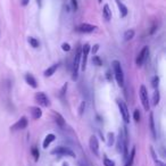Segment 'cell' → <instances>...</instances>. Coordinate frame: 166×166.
<instances>
[{
	"mask_svg": "<svg viewBox=\"0 0 166 166\" xmlns=\"http://www.w3.org/2000/svg\"><path fill=\"white\" fill-rule=\"evenodd\" d=\"M113 68H114V73H115V79L117 81V84L120 87H123L124 85V74H123V70H122L121 63L118 60H114L113 63Z\"/></svg>",
	"mask_w": 166,
	"mask_h": 166,
	"instance_id": "1",
	"label": "cell"
},
{
	"mask_svg": "<svg viewBox=\"0 0 166 166\" xmlns=\"http://www.w3.org/2000/svg\"><path fill=\"white\" fill-rule=\"evenodd\" d=\"M140 99H141V102H142V106H143V108L145 110H149L150 109V105H149V97H148V91L146 89V87L145 85H141L140 87Z\"/></svg>",
	"mask_w": 166,
	"mask_h": 166,
	"instance_id": "2",
	"label": "cell"
},
{
	"mask_svg": "<svg viewBox=\"0 0 166 166\" xmlns=\"http://www.w3.org/2000/svg\"><path fill=\"white\" fill-rule=\"evenodd\" d=\"M90 52V46L87 43V45L83 46V48L81 49V63H80V66H81V70L85 71L87 68V62H88V55Z\"/></svg>",
	"mask_w": 166,
	"mask_h": 166,
	"instance_id": "3",
	"label": "cell"
},
{
	"mask_svg": "<svg viewBox=\"0 0 166 166\" xmlns=\"http://www.w3.org/2000/svg\"><path fill=\"white\" fill-rule=\"evenodd\" d=\"M80 63H81V49H79L74 57V62H73V75H72V79L75 81L77 80V76H79V67H80Z\"/></svg>",
	"mask_w": 166,
	"mask_h": 166,
	"instance_id": "4",
	"label": "cell"
},
{
	"mask_svg": "<svg viewBox=\"0 0 166 166\" xmlns=\"http://www.w3.org/2000/svg\"><path fill=\"white\" fill-rule=\"evenodd\" d=\"M117 105H118V108H120V112H121L124 122L129 123L130 122V112L128 109V106L125 105V102L122 101V100H117Z\"/></svg>",
	"mask_w": 166,
	"mask_h": 166,
	"instance_id": "5",
	"label": "cell"
},
{
	"mask_svg": "<svg viewBox=\"0 0 166 166\" xmlns=\"http://www.w3.org/2000/svg\"><path fill=\"white\" fill-rule=\"evenodd\" d=\"M52 155H62V156H70V157H75V154L67 147H57L54 150H51Z\"/></svg>",
	"mask_w": 166,
	"mask_h": 166,
	"instance_id": "6",
	"label": "cell"
},
{
	"mask_svg": "<svg viewBox=\"0 0 166 166\" xmlns=\"http://www.w3.org/2000/svg\"><path fill=\"white\" fill-rule=\"evenodd\" d=\"M35 100L42 107H49L50 106V100H49L48 97L46 96L45 92H37L35 93Z\"/></svg>",
	"mask_w": 166,
	"mask_h": 166,
	"instance_id": "7",
	"label": "cell"
},
{
	"mask_svg": "<svg viewBox=\"0 0 166 166\" xmlns=\"http://www.w3.org/2000/svg\"><path fill=\"white\" fill-rule=\"evenodd\" d=\"M148 54H149V49H148L147 46H145V47L142 48V50L139 52V55H138L137 59H135V64L138 65V66H142L143 63H145V60L147 59Z\"/></svg>",
	"mask_w": 166,
	"mask_h": 166,
	"instance_id": "8",
	"label": "cell"
},
{
	"mask_svg": "<svg viewBox=\"0 0 166 166\" xmlns=\"http://www.w3.org/2000/svg\"><path fill=\"white\" fill-rule=\"evenodd\" d=\"M89 147L91 153L93 154L95 156H99V143H98V140L95 135L90 137L89 140Z\"/></svg>",
	"mask_w": 166,
	"mask_h": 166,
	"instance_id": "9",
	"label": "cell"
},
{
	"mask_svg": "<svg viewBox=\"0 0 166 166\" xmlns=\"http://www.w3.org/2000/svg\"><path fill=\"white\" fill-rule=\"evenodd\" d=\"M27 124H29L27 118H26L25 116H23V117H21L18 121L16 122V123H15V124H14V125L10 129H12L13 131H17V130H24V129H26Z\"/></svg>",
	"mask_w": 166,
	"mask_h": 166,
	"instance_id": "10",
	"label": "cell"
},
{
	"mask_svg": "<svg viewBox=\"0 0 166 166\" xmlns=\"http://www.w3.org/2000/svg\"><path fill=\"white\" fill-rule=\"evenodd\" d=\"M96 29H97L96 25H91V24H88V23H83V24H81V25L77 27L76 30L81 33H91L93 32Z\"/></svg>",
	"mask_w": 166,
	"mask_h": 166,
	"instance_id": "11",
	"label": "cell"
},
{
	"mask_svg": "<svg viewBox=\"0 0 166 166\" xmlns=\"http://www.w3.org/2000/svg\"><path fill=\"white\" fill-rule=\"evenodd\" d=\"M25 81L26 83L30 85V87H32V88H37L38 87V84H37V80L34 79V76H33L32 74H26L25 75Z\"/></svg>",
	"mask_w": 166,
	"mask_h": 166,
	"instance_id": "12",
	"label": "cell"
},
{
	"mask_svg": "<svg viewBox=\"0 0 166 166\" xmlns=\"http://www.w3.org/2000/svg\"><path fill=\"white\" fill-rule=\"evenodd\" d=\"M30 110H31V114H32V117L34 120H39L42 116V110L39 107H31Z\"/></svg>",
	"mask_w": 166,
	"mask_h": 166,
	"instance_id": "13",
	"label": "cell"
},
{
	"mask_svg": "<svg viewBox=\"0 0 166 166\" xmlns=\"http://www.w3.org/2000/svg\"><path fill=\"white\" fill-rule=\"evenodd\" d=\"M55 139H56V135L55 134H48L47 137L45 138V140H43V148L45 149H47V148L49 147V145H50L52 141H55Z\"/></svg>",
	"mask_w": 166,
	"mask_h": 166,
	"instance_id": "14",
	"label": "cell"
},
{
	"mask_svg": "<svg viewBox=\"0 0 166 166\" xmlns=\"http://www.w3.org/2000/svg\"><path fill=\"white\" fill-rule=\"evenodd\" d=\"M57 68H58V64H54V65H51L50 67H48L47 70L45 71V76L46 77H49V76H51V75H54L55 74V72L57 71Z\"/></svg>",
	"mask_w": 166,
	"mask_h": 166,
	"instance_id": "15",
	"label": "cell"
},
{
	"mask_svg": "<svg viewBox=\"0 0 166 166\" xmlns=\"http://www.w3.org/2000/svg\"><path fill=\"white\" fill-rule=\"evenodd\" d=\"M102 16H104V18L106 19L107 22L110 21V18H112V10L109 9L108 5H105V6H104V9H102Z\"/></svg>",
	"mask_w": 166,
	"mask_h": 166,
	"instance_id": "16",
	"label": "cell"
},
{
	"mask_svg": "<svg viewBox=\"0 0 166 166\" xmlns=\"http://www.w3.org/2000/svg\"><path fill=\"white\" fill-rule=\"evenodd\" d=\"M116 2H117V6H118V9H120L121 17H125V16L128 15V8H126V6H124V5L122 4L120 0H117Z\"/></svg>",
	"mask_w": 166,
	"mask_h": 166,
	"instance_id": "17",
	"label": "cell"
},
{
	"mask_svg": "<svg viewBox=\"0 0 166 166\" xmlns=\"http://www.w3.org/2000/svg\"><path fill=\"white\" fill-rule=\"evenodd\" d=\"M55 122L57 123V125H59L60 128H64V126H65L64 117L60 115L59 113H55Z\"/></svg>",
	"mask_w": 166,
	"mask_h": 166,
	"instance_id": "18",
	"label": "cell"
},
{
	"mask_svg": "<svg viewBox=\"0 0 166 166\" xmlns=\"http://www.w3.org/2000/svg\"><path fill=\"white\" fill-rule=\"evenodd\" d=\"M149 124H150V131H151L154 139H156V129H155V122H154L153 113H150V115H149Z\"/></svg>",
	"mask_w": 166,
	"mask_h": 166,
	"instance_id": "19",
	"label": "cell"
},
{
	"mask_svg": "<svg viewBox=\"0 0 166 166\" xmlns=\"http://www.w3.org/2000/svg\"><path fill=\"white\" fill-rule=\"evenodd\" d=\"M122 141H123V133L120 131V134H118V141H117V151H118V153L123 151L124 142H122Z\"/></svg>",
	"mask_w": 166,
	"mask_h": 166,
	"instance_id": "20",
	"label": "cell"
},
{
	"mask_svg": "<svg viewBox=\"0 0 166 166\" xmlns=\"http://www.w3.org/2000/svg\"><path fill=\"white\" fill-rule=\"evenodd\" d=\"M134 156H135V147L132 148L131 154H130V157H129L128 162H126V164H125L124 166H132V164H133V160H134Z\"/></svg>",
	"mask_w": 166,
	"mask_h": 166,
	"instance_id": "21",
	"label": "cell"
},
{
	"mask_svg": "<svg viewBox=\"0 0 166 166\" xmlns=\"http://www.w3.org/2000/svg\"><path fill=\"white\" fill-rule=\"evenodd\" d=\"M159 100H160L159 91H158V90H156V91L154 92V95H153V104L156 106V105H158V104H159Z\"/></svg>",
	"mask_w": 166,
	"mask_h": 166,
	"instance_id": "22",
	"label": "cell"
},
{
	"mask_svg": "<svg viewBox=\"0 0 166 166\" xmlns=\"http://www.w3.org/2000/svg\"><path fill=\"white\" fill-rule=\"evenodd\" d=\"M134 38V31L133 30H128L126 32L124 33V40L125 41H130Z\"/></svg>",
	"mask_w": 166,
	"mask_h": 166,
	"instance_id": "23",
	"label": "cell"
},
{
	"mask_svg": "<svg viewBox=\"0 0 166 166\" xmlns=\"http://www.w3.org/2000/svg\"><path fill=\"white\" fill-rule=\"evenodd\" d=\"M27 41H29V43L32 46L33 48H38V47H39V41L35 38H32V37H30Z\"/></svg>",
	"mask_w": 166,
	"mask_h": 166,
	"instance_id": "24",
	"label": "cell"
},
{
	"mask_svg": "<svg viewBox=\"0 0 166 166\" xmlns=\"http://www.w3.org/2000/svg\"><path fill=\"white\" fill-rule=\"evenodd\" d=\"M92 63H93V65H96V66H101L102 65V62L99 56H93V58H92Z\"/></svg>",
	"mask_w": 166,
	"mask_h": 166,
	"instance_id": "25",
	"label": "cell"
},
{
	"mask_svg": "<svg viewBox=\"0 0 166 166\" xmlns=\"http://www.w3.org/2000/svg\"><path fill=\"white\" fill-rule=\"evenodd\" d=\"M31 151H32V155H33V157H34V160H35V162H38V160H39V156H40V154H39L38 149H37L35 147H33Z\"/></svg>",
	"mask_w": 166,
	"mask_h": 166,
	"instance_id": "26",
	"label": "cell"
},
{
	"mask_svg": "<svg viewBox=\"0 0 166 166\" xmlns=\"http://www.w3.org/2000/svg\"><path fill=\"white\" fill-rule=\"evenodd\" d=\"M158 84H159V77L154 76L153 77V82H151V85H153L154 88H157V87H158Z\"/></svg>",
	"mask_w": 166,
	"mask_h": 166,
	"instance_id": "27",
	"label": "cell"
},
{
	"mask_svg": "<svg viewBox=\"0 0 166 166\" xmlns=\"http://www.w3.org/2000/svg\"><path fill=\"white\" fill-rule=\"evenodd\" d=\"M133 118H134V121L135 122L140 121V112H139V109H135V110H134Z\"/></svg>",
	"mask_w": 166,
	"mask_h": 166,
	"instance_id": "28",
	"label": "cell"
},
{
	"mask_svg": "<svg viewBox=\"0 0 166 166\" xmlns=\"http://www.w3.org/2000/svg\"><path fill=\"white\" fill-rule=\"evenodd\" d=\"M104 165L105 166H115V163H114L112 159L105 158V159H104Z\"/></svg>",
	"mask_w": 166,
	"mask_h": 166,
	"instance_id": "29",
	"label": "cell"
},
{
	"mask_svg": "<svg viewBox=\"0 0 166 166\" xmlns=\"http://www.w3.org/2000/svg\"><path fill=\"white\" fill-rule=\"evenodd\" d=\"M84 109H85V101H82L81 102V106H80V108H79V114L82 116L83 115V112H84Z\"/></svg>",
	"mask_w": 166,
	"mask_h": 166,
	"instance_id": "30",
	"label": "cell"
},
{
	"mask_svg": "<svg viewBox=\"0 0 166 166\" xmlns=\"http://www.w3.org/2000/svg\"><path fill=\"white\" fill-rule=\"evenodd\" d=\"M71 4H72V7H73V10H75L76 12L79 6H77V1L76 0H71Z\"/></svg>",
	"mask_w": 166,
	"mask_h": 166,
	"instance_id": "31",
	"label": "cell"
},
{
	"mask_svg": "<svg viewBox=\"0 0 166 166\" xmlns=\"http://www.w3.org/2000/svg\"><path fill=\"white\" fill-rule=\"evenodd\" d=\"M108 138H109L108 145H109V146H112V145L114 143V134H113V133H108Z\"/></svg>",
	"mask_w": 166,
	"mask_h": 166,
	"instance_id": "32",
	"label": "cell"
},
{
	"mask_svg": "<svg viewBox=\"0 0 166 166\" xmlns=\"http://www.w3.org/2000/svg\"><path fill=\"white\" fill-rule=\"evenodd\" d=\"M62 49L64 51H70L71 50V46L68 43H63L62 45Z\"/></svg>",
	"mask_w": 166,
	"mask_h": 166,
	"instance_id": "33",
	"label": "cell"
},
{
	"mask_svg": "<svg viewBox=\"0 0 166 166\" xmlns=\"http://www.w3.org/2000/svg\"><path fill=\"white\" fill-rule=\"evenodd\" d=\"M98 49H99V45H95V46H93V48H92V54H93V55H96L97 51H98Z\"/></svg>",
	"mask_w": 166,
	"mask_h": 166,
	"instance_id": "34",
	"label": "cell"
},
{
	"mask_svg": "<svg viewBox=\"0 0 166 166\" xmlns=\"http://www.w3.org/2000/svg\"><path fill=\"white\" fill-rule=\"evenodd\" d=\"M155 163H156V166H165V164H164L163 162H160V160H158V159L155 160Z\"/></svg>",
	"mask_w": 166,
	"mask_h": 166,
	"instance_id": "35",
	"label": "cell"
},
{
	"mask_svg": "<svg viewBox=\"0 0 166 166\" xmlns=\"http://www.w3.org/2000/svg\"><path fill=\"white\" fill-rule=\"evenodd\" d=\"M29 1L30 0H21V4H22V6H26L29 4Z\"/></svg>",
	"mask_w": 166,
	"mask_h": 166,
	"instance_id": "36",
	"label": "cell"
},
{
	"mask_svg": "<svg viewBox=\"0 0 166 166\" xmlns=\"http://www.w3.org/2000/svg\"><path fill=\"white\" fill-rule=\"evenodd\" d=\"M77 165H79V166H88L87 164H85V163H83L82 160H80V162L77 163Z\"/></svg>",
	"mask_w": 166,
	"mask_h": 166,
	"instance_id": "37",
	"label": "cell"
},
{
	"mask_svg": "<svg viewBox=\"0 0 166 166\" xmlns=\"http://www.w3.org/2000/svg\"><path fill=\"white\" fill-rule=\"evenodd\" d=\"M37 2H38L39 7H41V5H42V0H37Z\"/></svg>",
	"mask_w": 166,
	"mask_h": 166,
	"instance_id": "38",
	"label": "cell"
},
{
	"mask_svg": "<svg viewBox=\"0 0 166 166\" xmlns=\"http://www.w3.org/2000/svg\"><path fill=\"white\" fill-rule=\"evenodd\" d=\"M63 166H68V164H67V163L65 162V163H63Z\"/></svg>",
	"mask_w": 166,
	"mask_h": 166,
	"instance_id": "39",
	"label": "cell"
},
{
	"mask_svg": "<svg viewBox=\"0 0 166 166\" xmlns=\"http://www.w3.org/2000/svg\"><path fill=\"white\" fill-rule=\"evenodd\" d=\"M98 1H99V2H101V1H102V0H98Z\"/></svg>",
	"mask_w": 166,
	"mask_h": 166,
	"instance_id": "40",
	"label": "cell"
},
{
	"mask_svg": "<svg viewBox=\"0 0 166 166\" xmlns=\"http://www.w3.org/2000/svg\"><path fill=\"white\" fill-rule=\"evenodd\" d=\"M116 1H117V0H116Z\"/></svg>",
	"mask_w": 166,
	"mask_h": 166,
	"instance_id": "41",
	"label": "cell"
}]
</instances>
